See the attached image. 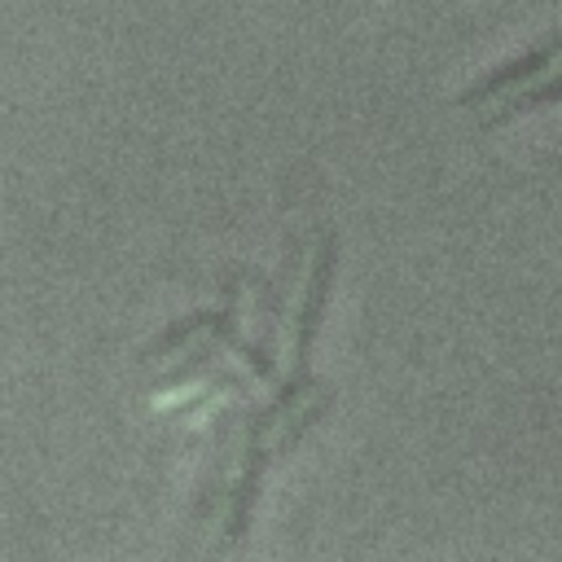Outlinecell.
<instances>
[{"label": "cell", "instance_id": "obj_1", "mask_svg": "<svg viewBox=\"0 0 562 562\" xmlns=\"http://www.w3.org/2000/svg\"><path fill=\"white\" fill-rule=\"evenodd\" d=\"M189 395H202V382H189V386H180V391H162V395H154V408L162 413V408H176V404H184Z\"/></svg>", "mask_w": 562, "mask_h": 562}]
</instances>
